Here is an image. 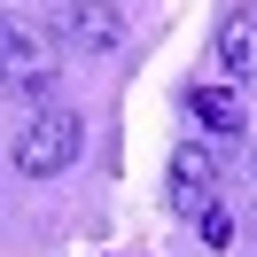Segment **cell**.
Listing matches in <instances>:
<instances>
[{"label":"cell","instance_id":"cell-1","mask_svg":"<svg viewBox=\"0 0 257 257\" xmlns=\"http://www.w3.org/2000/svg\"><path fill=\"white\" fill-rule=\"evenodd\" d=\"M78 148H86V117L63 109V101H47V109H32V125L16 133V172L24 179H55V172L78 164Z\"/></svg>","mask_w":257,"mask_h":257},{"label":"cell","instance_id":"cell-2","mask_svg":"<svg viewBox=\"0 0 257 257\" xmlns=\"http://www.w3.org/2000/svg\"><path fill=\"white\" fill-rule=\"evenodd\" d=\"M55 32H63V47H78V55H109L117 39H125V8H117V0H63Z\"/></svg>","mask_w":257,"mask_h":257},{"label":"cell","instance_id":"cell-3","mask_svg":"<svg viewBox=\"0 0 257 257\" xmlns=\"http://www.w3.org/2000/svg\"><path fill=\"white\" fill-rule=\"evenodd\" d=\"M8 78H16V94H47L55 86V39L47 32H32L24 16H8Z\"/></svg>","mask_w":257,"mask_h":257},{"label":"cell","instance_id":"cell-4","mask_svg":"<svg viewBox=\"0 0 257 257\" xmlns=\"http://www.w3.org/2000/svg\"><path fill=\"white\" fill-rule=\"evenodd\" d=\"M210 203H218V156H210L203 141H187L172 156V210L179 218H203Z\"/></svg>","mask_w":257,"mask_h":257},{"label":"cell","instance_id":"cell-5","mask_svg":"<svg viewBox=\"0 0 257 257\" xmlns=\"http://www.w3.org/2000/svg\"><path fill=\"white\" fill-rule=\"evenodd\" d=\"M187 117H195V125H203L218 148H234V141H241V125H249V117H241L234 78H203V86H187Z\"/></svg>","mask_w":257,"mask_h":257},{"label":"cell","instance_id":"cell-6","mask_svg":"<svg viewBox=\"0 0 257 257\" xmlns=\"http://www.w3.org/2000/svg\"><path fill=\"white\" fill-rule=\"evenodd\" d=\"M218 78H234V86L257 78V0L226 8V24H218Z\"/></svg>","mask_w":257,"mask_h":257},{"label":"cell","instance_id":"cell-7","mask_svg":"<svg viewBox=\"0 0 257 257\" xmlns=\"http://www.w3.org/2000/svg\"><path fill=\"white\" fill-rule=\"evenodd\" d=\"M195 226H203V241H210V249H226V241H234V210H226V203H210Z\"/></svg>","mask_w":257,"mask_h":257}]
</instances>
